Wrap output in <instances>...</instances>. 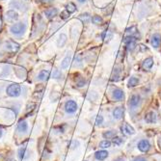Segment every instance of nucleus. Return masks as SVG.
<instances>
[{
  "mask_svg": "<svg viewBox=\"0 0 161 161\" xmlns=\"http://www.w3.org/2000/svg\"><path fill=\"white\" fill-rule=\"evenodd\" d=\"M137 40V36L136 35H129L127 37H125L124 39V43L125 44H129V43H132V42H135Z\"/></svg>",
  "mask_w": 161,
  "mask_h": 161,
  "instance_id": "obj_23",
  "label": "nucleus"
},
{
  "mask_svg": "<svg viewBox=\"0 0 161 161\" xmlns=\"http://www.w3.org/2000/svg\"><path fill=\"white\" fill-rule=\"evenodd\" d=\"M67 40H68V38H67L66 34H61V35H60V37L58 39V42H57L58 46L59 47H63L66 45V43H67Z\"/></svg>",
  "mask_w": 161,
  "mask_h": 161,
  "instance_id": "obj_17",
  "label": "nucleus"
},
{
  "mask_svg": "<svg viewBox=\"0 0 161 161\" xmlns=\"http://www.w3.org/2000/svg\"><path fill=\"white\" fill-rule=\"evenodd\" d=\"M103 116H102V115H98L97 117V119H96V125H100L102 123H103Z\"/></svg>",
  "mask_w": 161,
  "mask_h": 161,
  "instance_id": "obj_30",
  "label": "nucleus"
},
{
  "mask_svg": "<svg viewBox=\"0 0 161 161\" xmlns=\"http://www.w3.org/2000/svg\"><path fill=\"white\" fill-rule=\"evenodd\" d=\"M6 93L9 97H17L21 95V87L17 83H13L11 85H9L6 89Z\"/></svg>",
  "mask_w": 161,
  "mask_h": 161,
  "instance_id": "obj_1",
  "label": "nucleus"
},
{
  "mask_svg": "<svg viewBox=\"0 0 161 161\" xmlns=\"http://www.w3.org/2000/svg\"><path fill=\"white\" fill-rule=\"evenodd\" d=\"M135 46H136L135 42H132V43H129V44H127V49L129 50V51H132V50L135 48Z\"/></svg>",
  "mask_w": 161,
  "mask_h": 161,
  "instance_id": "obj_31",
  "label": "nucleus"
},
{
  "mask_svg": "<svg viewBox=\"0 0 161 161\" xmlns=\"http://www.w3.org/2000/svg\"><path fill=\"white\" fill-rule=\"evenodd\" d=\"M6 48L9 50L10 52L12 53H16L18 51L19 49V45L17 43H16L13 40H9V41L6 43Z\"/></svg>",
  "mask_w": 161,
  "mask_h": 161,
  "instance_id": "obj_6",
  "label": "nucleus"
},
{
  "mask_svg": "<svg viewBox=\"0 0 161 161\" xmlns=\"http://www.w3.org/2000/svg\"><path fill=\"white\" fill-rule=\"evenodd\" d=\"M113 98L115 100H118V102H121V100H123L125 98V92L123 91V90L121 89H115L113 91Z\"/></svg>",
  "mask_w": 161,
  "mask_h": 161,
  "instance_id": "obj_10",
  "label": "nucleus"
},
{
  "mask_svg": "<svg viewBox=\"0 0 161 161\" xmlns=\"http://www.w3.org/2000/svg\"><path fill=\"white\" fill-rule=\"evenodd\" d=\"M114 161H125L123 157H118V158H116Z\"/></svg>",
  "mask_w": 161,
  "mask_h": 161,
  "instance_id": "obj_38",
  "label": "nucleus"
},
{
  "mask_svg": "<svg viewBox=\"0 0 161 161\" xmlns=\"http://www.w3.org/2000/svg\"><path fill=\"white\" fill-rule=\"evenodd\" d=\"M141 103V97L138 94H134L130 97L129 102H128V105L131 109H136Z\"/></svg>",
  "mask_w": 161,
  "mask_h": 161,
  "instance_id": "obj_5",
  "label": "nucleus"
},
{
  "mask_svg": "<svg viewBox=\"0 0 161 161\" xmlns=\"http://www.w3.org/2000/svg\"><path fill=\"white\" fill-rule=\"evenodd\" d=\"M26 152H27L26 147H21V149H18V157H19V159H21V160L24 159L25 154H26Z\"/></svg>",
  "mask_w": 161,
  "mask_h": 161,
  "instance_id": "obj_25",
  "label": "nucleus"
},
{
  "mask_svg": "<svg viewBox=\"0 0 161 161\" xmlns=\"http://www.w3.org/2000/svg\"><path fill=\"white\" fill-rule=\"evenodd\" d=\"M85 84H86V81H85L84 78H81V79L79 80V81L76 82V85H77L78 87H84Z\"/></svg>",
  "mask_w": 161,
  "mask_h": 161,
  "instance_id": "obj_33",
  "label": "nucleus"
},
{
  "mask_svg": "<svg viewBox=\"0 0 161 161\" xmlns=\"http://www.w3.org/2000/svg\"><path fill=\"white\" fill-rule=\"evenodd\" d=\"M69 15H70V13H69L67 10H65V11H63V12H61V15H60V17H61L62 19H67V18H69Z\"/></svg>",
  "mask_w": 161,
  "mask_h": 161,
  "instance_id": "obj_29",
  "label": "nucleus"
},
{
  "mask_svg": "<svg viewBox=\"0 0 161 161\" xmlns=\"http://www.w3.org/2000/svg\"><path fill=\"white\" fill-rule=\"evenodd\" d=\"M50 76V72L47 69H44L42 72H40V73L38 74V78L41 81H46V80L49 78Z\"/></svg>",
  "mask_w": 161,
  "mask_h": 161,
  "instance_id": "obj_14",
  "label": "nucleus"
},
{
  "mask_svg": "<svg viewBox=\"0 0 161 161\" xmlns=\"http://www.w3.org/2000/svg\"><path fill=\"white\" fill-rule=\"evenodd\" d=\"M77 108H78V105L76 103V102L73 99H69L68 102H66L65 103V111L68 113V114H73L77 111Z\"/></svg>",
  "mask_w": 161,
  "mask_h": 161,
  "instance_id": "obj_3",
  "label": "nucleus"
},
{
  "mask_svg": "<svg viewBox=\"0 0 161 161\" xmlns=\"http://www.w3.org/2000/svg\"><path fill=\"white\" fill-rule=\"evenodd\" d=\"M106 36H107V31H103L102 33V35H100V37H102V40H105L106 39Z\"/></svg>",
  "mask_w": 161,
  "mask_h": 161,
  "instance_id": "obj_35",
  "label": "nucleus"
},
{
  "mask_svg": "<svg viewBox=\"0 0 161 161\" xmlns=\"http://www.w3.org/2000/svg\"><path fill=\"white\" fill-rule=\"evenodd\" d=\"M154 65V59L152 57H149L146 60H144V62L142 63V68L146 70V69H152Z\"/></svg>",
  "mask_w": 161,
  "mask_h": 161,
  "instance_id": "obj_15",
  "label": "nucleus"
},
{
  "mask_svg": "<svg viewBox=\"0 0 161 161\" xmlns=\"http://www.w3.org/2000/svg\"><path fill=\"white\" fill-rule=\"evenodd\" d=\"M92 21H93V23L94 24H97V25H98V24H102V21H103V19H102V17H99V16H94L92 18Z\"/></svg>",
  "mask_w": 161,
  "mask_h": 161,
  "instance_id": "obj_26",
  "label": "nucleus"
},
{
  "mask_svg": "<svg viewBox=\"0 0 161 161\" xmlns=\"http://www.w3.org/2000/svg\"><path fill=\"white\" fill-rule=\"evenodd\" d=\"M112 145V142L111 141H109L108 139H105V140H102L99 142V148L102 149H106L108 148H110Z\"/></svg>",
  "mask_w": 161,
  "mask_h": 161,
  "instance_id": "obj_20",
  "label": "nucleus"
},
{
  "mask_svg": "<svg viewBox=\"0 0 161 161\" xmlns=\"http://www.w3.org/2000/svg\"><path fill=\"white\" fill-rule=\"evenodd\" d=\"M45 15L47 18L51 19L53 17H55L58 15V10L56 8H49L45 11Z\"/></svg>",
  "mask_w": 161,
  "mask_h": 161,
  "instance_id": "obj_12",
  "label": "nucleus"
},
{
  "mask_svg": "<svg viewBox=\"0 0 161 161\" xmlns=\"http://www.w3.org/2000/svg\"><path fill=\"white\" fill-rule=\"evenodd\" d=\"M26 29V26L24 23L22 22H17L15 24H13L10 28V31H11L13 34L15 35H21Z\"/></svg>",
  "mask_w": 161,
  "mask_h": 161,
  "instance_id": "obj_2",
  "label": "nucleus"
},
{
  "mask_svg": "<svg viewBox=\"0 0 161 161\" xmlns=\"http://www.w3.org/2000/svg\"><path fill=\"white\" fill-rule=\"evenodd\" d=\"M144 120L147 124H155L157 122V116L154 111H149L145 115Z\"/></svg>",
  "mask_w": 161,
  "mask_h": 161,
  "instance_id": "obj_7",
  "label": "nucleus"
},
{
  "mask_svg": "<svg viewBox=\"0 0 161 161\" xmlns=\"http://www.w3.org/2000/svg\"><path fill=\"white\" fill-rule=\"evenodd\" d=\"M79 18L81 19V21H82L83 22H89L90 19H91V17H90L89 14H83V15L80 16Z\"/></svg>",
  "mask_w": 161,
  "mask_h": 161,
  "instance_id": "obj_28",
  "label": "nucleus"
},
{
  "mask_svg": "<svg viewBox=\"0 0 161 161\" xmlns=\"http://www.w3.org/2000/svg\"><path fill=\"white\" fill-rule=\"evenodd\" d=\"M2 26H3V21H2V17H0V32H1L2 30Z\"/></svg>",
  "mask_w": 161,
  "mask_h": 161,
  "instance_id": "obj_36",
  "label": "nucleus"
},
{
  "mask_svg": "<svg viewBox=\"0 0 161 161\" xmlns=\"http://www.w3.org/2000/svg\"><path fill=\"white\" fill-rule=\"evenodd\" d=\"M2 133H3V130L1 127H0V138H1V136H2Z\"/></svg>",
  "mask_w": 161,
  "mask_h": 161,
  "instance_id": "obj_39",
  "label": "nucleus"
},
{
  "mask_svg": "<svg viewBox=\"0 0 161 161\" xmlns=\"http://www.w3.org/2000/svg\"><path fill=\"white\" fill-rule=\"evenodd\" d=\"M138 83H139V79L135 76H131L127 82V86L129 88H133V87H136L138 85Z\"/></svg>",
  "mask_w": 161,
  "mask_h": 161,
  "instance_id": "obj_21",
  "label": "nucleus"
},
{
  "mask_svg": "<svg viewBox=\"0 0 161 161\" xmlns=\"http://www.w3.org/2000/svg\"><path fill=\"white\" fill-rule=\"evenodd\" d=\"M112 143L115 145V146H121L123 143H124V140L122 137H119V136H115L113 139H112Z\"/></svg>",
  "mask_w": 161,
  "mask_h": 161,
  "instance_id": "obj_27",
  "label": "nucleus"
},
{
  "mask_svg": "<svg viewBox=\"0 0 161 161\" xmlns=\"http://www.w3.org/2000/svg\"><path fill=\"white\" fill-rule=\"evenodd\" d=\"M66 10L69 12V13H74L75 11H76V6L73 4V3H72V2H69V4H67L66 5Z\"/></svg>",
  "mask_w": 161,
  "mask_h": 161,
  "instance_id": "obj_24",
  "label": "nucleus"
},
{
  "mask_svg": "<svg viewBox=\"0 0 161 161\" xmlns=\"http://www.w3.org/2000/svg\"><path fill=\"white\" fill-rule=\"evenodd\" d=\"M78 1H79V2H81V3H83V2H85V1H86V0H78Z\"/></svg>",
  "mask_w": 161,
  "mask_h": 161,
  "instance_id": "obj_40",
  "label": "nucleus"
},
{
  "mask_svg": "<svg viewBox=\"0 0 161 161\" xmlns=\"http://www.w3.org/2000/svg\"><path fill=\"white\" fill-rule=\"evenodd\" d=\"M102 136L104 139H113L115 136H117V133L115 130H107L102 133Z\"/></svg>",
  "mask_w": 161,
  "mask_h": 161,
  "instance_id": "obj_19",
  "label": "nucleus"
},
{
  "mask_svg": "<svg viewBox=\"0 0 161 161\" xmlns=\"http://www.w3.org/2000/svg\"><path fill=\"white\" fill-rule=\"evenodd\" d=\"M62 76V73H61V72H60V70L59 69H55L54 70V73H53V77L54 78H60V77H61Z\"/></svg>",
  "mask_w": 161,
  "mask_h": 161,
  "instance_id": "obj_32",
  "label": "nucleus"
},
{
  "mask_svg": "<svg viewBox=\"0 0 161 161\" xmlns=\"http://www.w3.org/2000/svg\"><path fill=\"white\" fill-rule=\"evenodd\" d=\"M53 0H41V2H43V3H45V4H47V3H50V2H52Z\"/></svg>",
  "mask_w": 161,
  "mask_h": 161,
  "instance_id": "obj_37",
  "label": "nucleus"
},
{
  "mask_svg": "<svg viewBox=\"0 0 161 161\" xmlns=\"http://www.w3.org/2000/svg\"><path fill=\"white\" fill-rule=\"evenodd\" d=\"M6 19L9 22H15L18 19V14L14 10H10L6 13Z\"/></svg>",
  "mask_w": 161,
  "mask_h": 161,
  "instance_id": "obj_8",
  "label": "nucleus"
},
{
  "mask_svg": "<svg viewBox=\"0 0 161 161\" xmlns=\"http://www.w3.org/2000/svg\"><path fill=\"white\" fill-rule=\"evenodd\" d=\"M108 155H109V154L105 149H100V150H97V152L95 153V158L98 161L105 160L108 157Z\"/></svg>",
  "mask_w": 161,
  "mask_h": 161,
  "instance_id": "obj_9",
  "label": "nucleus"
},
{
  "mask_svg": "<svg viewBox=\"0 0 161 161\" xmlns=\"http://www.w3.org/2000/svg\"><path fill=\"white\" fill-rule=\"evenodd\" d=\"M70 60H72V56H70V55H67L64 58V60L61 62V69H66L69 67V65L70 63Z\"/></svg>",
  "mask_w": 161,
  "mask_h": 161,
  "instance_id": "obj_22",
  "label": "nucleus"
},
{
  "mask_svg": "<svg viewBox=\"0 0 161 161\" xmlns=\"http://www.w3.org/2000/svg\"><path fill=\"white\" fill-rule=\"evenodd\" d=\"M124 112H125L124 108L121 107V106H119V107H116V108L113 110L112 115H113L114 119H116V120H121V119L123 118V116H124Z\"/></svg>",
  "mask_w": 161,
  "mask_h": 161,
  "instance_id": "obj_11",
  "label": "nucleus"
},
{
  "mask_svg": "<svg viewBox=\"0 0 161 161\" xmlns=\"http://www.w3.org/2000/svg\"><path fill=\"white\" fill-rule=\"evenodd\" d=\"M133 161H147V160H146V158L143 157V156H136V157L133 159Z\"/></svg>",
  "mask_w": 161,
  "mask_h": 161,
  "instance_id": "obj_34",
  "label": "nucleus"
},
{
  "mask_svg": "<svg viewBox=\"0 0 161 161\" xmlns=\"http://www.w3.org/2000/svg\"><path fill=\"white\" fill-rule=\"evenodd\" d=\"M124 130H125V132L127 134V135H133L135 134V129L132 125H130L129 124H125V127H124Z\"/></svg>",
  "mask_w": 161,
  "mask_h": 161,
  "instance_id": "obj_18",
  "label": "nucleus"
},
{
  "mask_svg": "<svg viewBox=\"0 0 161 161\" xmlns=\"http://www.w3.org/2000/svg\"><path fill=\"white\" fill-rule=\"evenodd\" d=\"M160 45V35L159 34H154L152 37V45L154 48H157Z\"/></svg>",
  "mask_w": 161,
  "mask_h": 161,
  "instance_id": "obj_16",
  "label": "nucleus"
},
{
  "mask_svg": "<svg viewBox=\"0 0 161 161\" xmlns=\"http://www.w3.org/2000/svg\"><path fill=\"white\" fill-rule=\"evenodd\" d=\"M27 129H28V124H27L26 121L25 120L19 121L18 124H17V130H18V131L24 133V132L27 131Z\"/></svg>",
  "mask_w": 161,
  "mask_h": 161,
  "instance_id": "obj_13",
  "label": "nucleus"
},
{
  "mask_svg": "<svg viewBox=\"0 0 161 161\" xmlns=\"http://www.w3.org/2000/svg\"><path fill=\"white\" fill-rule=\"evenodd\" d=\"M137 148H138V149L140 150L141 153H148L149 150L150 149V143L147 139H142L138 142Z\"/></svg>",
  "mask_w": 161,
  "mask_h": 161,
  "instance_id": "obj_4",
  "label": "nucleus"
}]
</instances>
